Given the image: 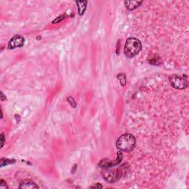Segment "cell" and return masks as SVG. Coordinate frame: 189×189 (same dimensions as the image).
Returning <instances> with one entry per match:
<instances>
[{
	"instance_id": "obj_1",
	"label": "cell",
	"mask_w": 189,
	"mask_h": 189,
	"mask_svg": "<svg viewBox=\"0 0 189 189\" xmlns=\"http://www.w3.org/2000/svg\"><path fill=\"white\" fill-rule=\"evenodd\" d=\"M136 145V139L131 134L122 135L117 140V148L123 152H131Z\"/></svg>"
},
{
	"instance_id": "obj_2",
	"label": "cell",
	"mask_w": 189,
	"mask_h": 189,
	"mask_svg": "<svg viewBox=\"0 0 189 189\" xmlns=\"http://www.w3.org/2000/svg\"><path fill=\"white\" fill-rule=\"evenodd\" d=\"M142 49L140 40L136 38H129L126 41L124 47V53L128 58H132L139 53Z\"/></svg>"
},
{
	"instance_id": "obj_3",
	"label": "cell",
	"mask_w": 189,
	"mask_h": 189,
	"mask_svg": "<svg viewBox=\"0 0 189 189\" xmlns=\"http://www.w3.org/2000/svg\"><path fill=\"white\" fill-rule=\"evenodd\" d=\"M171 86L177 89H184L188 86L187 77L180 76L178 75H173L169 78Z\"/></svg>"
},
{
	"instance_id": "obj_4",
	"label": "cell",
	"mask_w": 189,
	"mask_h": 189,
	"mask_svg": "<svg viewBox=\"0 0 189 189\" xmlns=\"http://www.w3.org/2000/svg\"><path fill=\"white\" fill-rule=\"evenodd\" d=\"M103 175L106 180L109 182H114L121 178L122 172L120 171L119 169L115 171H106V174L103 173Z\"/></svg>"
},
{
	"instance_id": "obj_5",
	"label": "cell",
	"mask_w": 189,
	"mask_h": 189,
	"mask_svg": "<svg viewBox=\"0 0 189 189\" xmlns=\"http://www.w3.org/2000/svg\"><path fill=\"white\" fill-rule=\"evenodd\" d=\"M24 39L21 36H15L10 40L7 45L8 49H14L16 47H21L24 45Z\"/></svg>"
},
{
	"instance_id": "obj_6",
	"label": "cell",
	"mask_w": 189,
	"mask_h": 189,
	"mask_svg": "<svg viewBox=\"0 0 189 189\" xmlns=\"http://www.w3.org/2000/svg\"><path fill=\"white\" fill-rule=\"evenodd\" d=\"M19 188H25V189H33V188H39V186L31 181H26V182H22L19 186Z\"/></svg>"
},
{
	"instance_id": "obj_7",
	"label": "cell",
	"mask_w": 189,
	"mask_h": 189,
	"mask_svg": "<svg viewBox=\"0 0 189 189\" xmlns=\"http://www.w3.org/2000/svg\"><path fill=\"white\" fill-rule=\"evenodd\" d=\"M140 4H142V2H138V1H126L125 2L126 7L130 10H132L138 7Z\"/></svg>"
},
{
	"instance_id": "obj_8",
	"label": "cell",
	"mask_w": 189,
	"mask_h": 189,
	"mask_svg": "<svg viewBox=\"0 0 189 189\" xmlns=\"http://www.w3.org/2000/svg\"><path fill=\"white\" fill-rule=\"evenodd\" d=\"M77 5H79L78 6V9H79V12L80 15L84 14V11L86 10V7H87V1H81V2H77Z\"/></svg>"
},
{
	"instance_id": "obj_9",
	"label": "cell",
	"mask_w": 189,
	"mask_h": 189,
	"mask_svg": "<svg viewBox=\"0 0 189 189\" xmlns=\"http://www.w3.org/2000/svg\"><path fill=\"white\" fill-rule=\"evenodd\" d=\"M118 79H119L121 85L124 86L125 84H126V75H125L124 74H122V73L119 74V75H118Z\"/></svg>"
},
{
	"instance_id": "obj_10",
	"label": "cell",
	"mask_w": 189,
	"mask_h": 189,
	"mask_svg": "<svg viewBox=\"0 0 189 189\" xmlns=\"http://www.w3.org/2000/svg\"><path fill=\"white\" fill-rule=\"evenodd\" d=\"M13 163H15V160H10L9 159H2V160H1V166H4V165H6L7 164Z\"/></svg>"
},
{
	"instance_id": "obj_11",
	"label": "cell",
	"mask_w": 189,
	"mask_h": 189,
	"mask_svg": "<svg viewBox=\"0 0 189 189\" xmlns=\"http://www.w3.org/2000/svg\"><path fill=\"white\" fill-rule=\"evenodd\" d=\"M0 188L1 189L8 188V186H7L6 182H5L3 180H1V181H0Z\"/></svg>"
},
{
	"instance_id": "obj_12",
	"label": "cell",
	"mask_w": 189,
	"mask_h": 189,
	"mask_svg": "<svg viewBox=\"0 0 189 189\" xmlns=\"http://www.w3.org/2000/svg\"><path fill=\"white\" fill-rule=\"evenodd\" d=\"M67 100H68V101H69V102H70V104H71V105L73 107H75V105H76V103H75V101H74L73 98H72L69 97L68 98H67Z\"/></svg>"
},
{
	"instance_id": "obj_13",
	"label": "cell",
	"mask_w": 189,
	"mask_h": 189,
	"mask_svg": "<svg viewBox=\"0 0 189 189\" xmlns=\"http://www.w3.org/2000/svg\"><path fill=\"white\" fill-rule=\"evenodd\" d=\"M92 188H103V186H101V184H99V183H97V184L94 185V186H91Z\"/></svg>"
},
{
	"instance_id": "obj_14",
	"label": "cell",
	"mask_w": 189,
	"mask_h": 189,
	"mask_svg": "<svg viewBox=\"0 0 189 189\" xmlns=\"http://www.w3.org/2000/svg\"><path fill=\"white\" fill-rule=\"evenodd\" d=\"M4 143H5V135H4V133H2V145L1 146H3Z\"/></svg>"
},
{
	"instance_id": "obj_15",
	"label": "cell",
	"mask_w": 189,
	"mask_h": 189,
	"mask_svg": "<svg viewBox=\"0 0 189 189\" xmlns=\"http://www.w3.org/2000/svg\"><path fill=\"white\" fill-rule=\"evenodd\" d=\"M1 99H2V101H5V99H6V98H5V96H4L3 92H1Z\"/></svg>"
}]
</instances>
